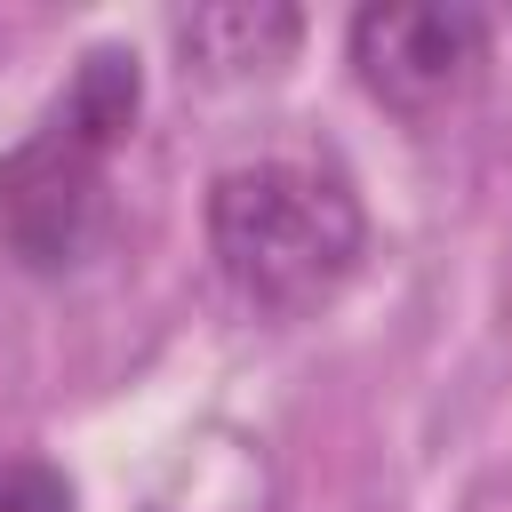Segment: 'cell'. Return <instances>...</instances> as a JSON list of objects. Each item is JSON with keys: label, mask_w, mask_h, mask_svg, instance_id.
<instances>
[{"label": "cell", "mask_w": 512, "mask_h": 512, "mask_svg": "<svg viewBox=\"0 0 512 512\" xmlns=\"http://www.w3.org/2000/svg\"><path fill=\"white\" fill-rule=\"evenodd\" d=\"M352 72L384 112L432 120L480 88L488 16L480 8H360L352 16Z\"/></svg>", "instance_id": "obj_3"}, {"label": "cell", "mask_w": 512, "mask_h": 512, "mask_svg": "<svg viewBox=\"0 0 512 512\" xmlns=\"http://www.w3.org/2000/svg\"><path fill=\"white\" fill-rule=\"evenodd\" d=\"M208 248L232 296L264 320L320 312L368 248V216L336 168L312 160H240L208 192Z\"/></svg>", "instance_id": "obj_1"}, {"label": "cell", "mask_w": 512, "mask_h": 512, "mask_svg": "<svg viewBox=\"0 0 512 512\" xmlns=\"http://www.w3.org/2000/svg\"><path fill=\"white\" fill-rule=\"evenodd\" d=\"M304 40V16L296 8H248V0H216V8H184L176 16V48H184V72L200 80H248V72H272L288 64Z\"/></svg>", "instance_id": "obj_4"}, {"label": "cell", "mask_w": 512, "mask_h": 512, "mask_svg": "<svg viewBox=\"0 0 512 512\" xmlns=\"http://www.w3.org/2000/svg\"><path fill=\"white\" fill-rule=\"evenodd\" d=\"M0 512H80L72 480L40 456H0Z\"/></svg>", "instance_id": "obj_5"}, {"label": "cell", "mask_w": 512, "mask_h": 512, "mask_svg": "<svg viewBox=\"0 0 512 512\" xmlns=\"http://www.w3.org/2000/svg\"><path fill=\"white\" fill-rule=\"evenodd\" d=\"M136 56L96 48L72 88L48 104V120L0 152V256L16 272H72L96 256L112 200H104V168L136 128Z\"/></svg>", "instance_id": "obj_2"}]
</instances>
